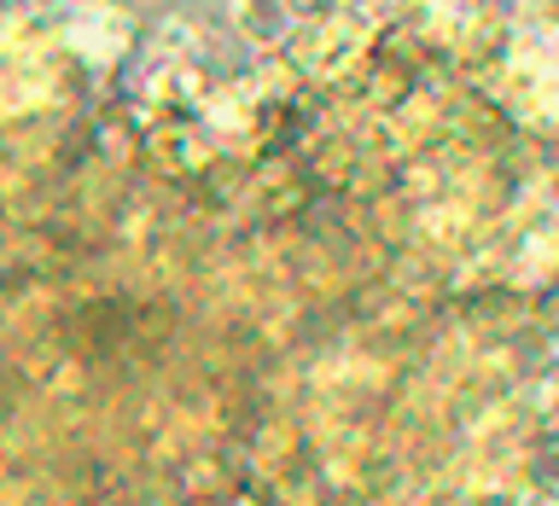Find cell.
<instances>
[{
    "label": "cell",
    "instance_id": "5b68a950",
    "mask_svg": "<svg viewBox=\"0 0 559 506\" xmlns=\"http://www.w3.org/2000/svg\"><path fill=\"white\" fill-rule=\"evenodd\" d=\"M536 506H559V495H542V501H536Z\"/></svg>",
    "mask_w": 559,
    "mask_h": 506
},
{
    "label": "cell",
    "instance_id": "3957f363",
    "mask_svg": "<svg viewBox=\"0 0 559 506\" xmlns=\"http://www.w3.org/2000/svg\"><path fill=\"white\" fill-rule=\"evenodd\" d=\"M227 7H234V29L251 47H280V41H292V35H297L292 0H227Z\"/></svg>",
    "mask_w": 559,
    "mask_h": 506
},
{
    "label": "cell",
    "instance_id": "6da1fadb",
    "mask_svg": "<svg viewBox=\"0 0 559 506\" xmlns=\"http://www.w3.org/2000/svg\"><path fill=\"white\" fill-rule=\"evenodd\" d=\"M64 41L82 52V59H122L134 41V24H129V12L111 7V0H99V7H87L70 17V29H64Z\"/></svg>",
    "mask_w": 559,
    "mask_h": 506
},
{
    "label": "cell",
    "instance_id": "7a4b0ae2",
    "mask_svg": "<svg viewBox=\"0 0 559 506\" xmlns=\"http://www.w3.org/2000/svg\"><path fill=\"white\" fill-rule=\"evenodd\" d=\"M361 52V29L349 24L344 12L321 17V24H304V64L314 76H338V70Z\"/></svg>",
    "mask_w": 559,
    "mask_h": 506
},
{
    "label": "cell",
    "instance_id": "277c9868",
    "mask_svg": "<svg viewBox=\"0 0 559 506\" xmlns=\"http://www.w3.org/2000/svg\"><path fill=\"white\" fill-rule=\"evenodd\" d=\"M338 12H356V7H373V0H332Z\"/></svg>",
    "mask_w": 559,
    "mask_h": 506
}]
</instances>
